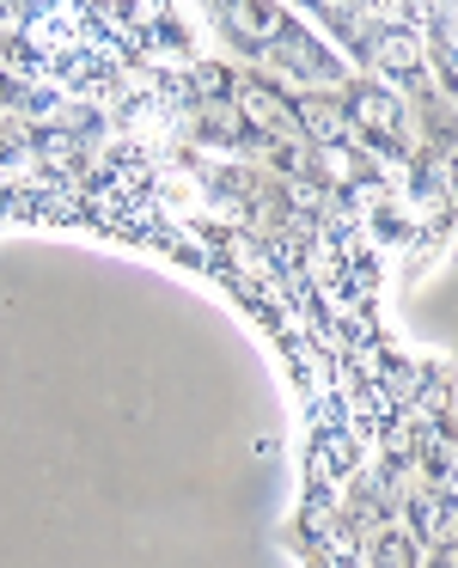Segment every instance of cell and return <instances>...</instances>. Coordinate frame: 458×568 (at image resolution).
Segmentation results:
<instances>
[{
  "label": "cell",
  "mask_w": 458,
  "mask_h": 568,
  "mask_svg": "<svg viewBox=\"0 0 458 568\" xmlns=\"http://www.w3.org/2000/svg\"><path fill=\"white\" fill-rule=\"evenodd\" d=\"M221 13L238 38H257V43H269V38L282 43V31H287L282 0H221Z\"/></svg>",
  "instance_id": "1"
},
{
  "label": "cell",
  "mask_w": 458,
  "mask_h": 568,
  "mask_svg": "<svg viewBox=\"0 0 458 568\" xmlns=\"http://www.w3.org/2000/svg\"><path fill=\"white\" fill-rule=\"evenodd\" d=\"M373 62L391 80H416L421 74V38L409 26H385L379 38H373Z\"/></svg>",
  "instance_id": "2"
},
{
  "label": "cell",
  "mask_w": 458,
  "mask_h": 568,
  "mask_svg": "<svg viewBox=\"0 0 458 568\" xmlns=\"http://www.w3.org/2000/svg\"><path fill=\"white\" fill-rule=\"evenodd\" d=\"M409 526H416V538H421V544H446V538H458V501H452V489H428V495H416V501H409Z\"/></svg>",
  "instance_id": "3"
},
{
  "label": "cell",
  "mask_w": 458,
  "mask_h": 568,
  "mask_svg": "<svg viewBox=\"0 0 458 568\" xmlns=\"http://www.w3.org/2000/svg\"><path fill=\"white\" fill-rule=\"evenodd\" d=\"M299 123H306L312 129V135H324V141H336V135H343V111H336V104H324V99H306V104H299Z\"/></svg>",
  "instance_id": "4"
},
{
  "label": "cell",
  "mask_w": 458,
  "mask_h": 568,
  "mask_svg": "<svg viewBox=\"0 0 458 568\" xmlns=\"http://www.w3.org/2000/svg\"><path fill=\"white\" fill-rule=\"evenodd\" d=\"M355 116H360L367 129H385V135H391V129H397V99H385V92H360V99H355Z\"/></svg>",
  "instance_id": "5"
},
{
  "label": "cell",
  "mask_w": 458,
  "mask_h": 568,
  "mask_svg": "<svg viewBox=\"0 0 458 568\" xmlns=\"http://www.w3.org/2000/svg\"><path fill=\"white\" fill-rule=\"evenodd\" d=\"M226 87H233V80H226L221 68H196V74H190V92H208V99H214V92H226Z\"/></svg>",
  "instance_id": "6"
},
{
  "label": "cell",
  "mask_w": 458,
  "mask_h": 568,
  "mask_svg": "<svg viewBox=\"0 0 458 568\" xmlns=\"http://www.w3.org/2000/svg\"><path fill=\"white\" fill-rule=\"evenodd\" d=\"M379 556H385V562H416V550H409L404 538H385V544H379Z\"/></svg>",
  "instance_id": "7"
}]
</instances>
